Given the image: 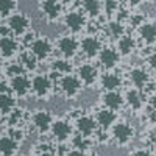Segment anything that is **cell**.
I'll list each match as a JSON object with an SVG mask.
<instances>
[{
    "mask_svg": "<svg viewBox=\"0 0 156 156\" xmlns=\"http://www.w3.org/2000/svg\"><path fill=\"white\" fill-rule=\"evenodd\" d=\"M89 19L84 16V12L81 9H70L62 16V25L69 33L78 34L86 30Z\"/></svg>",
    "mask_w": 156,
    "mask_h": 156,
    "instance_id": "cell-1",
    "label": "cell"
},
{
    "mask_svg": "<svg viewBox=\"0 0 156 156\" xmlns=\"http://www.w3.org/2000/svg\"><path fill=\"white\" fill-rule=\"evenodd\" d=\"M55 47L58 48L59 55L62 58L72 59L78 55V51H80V39H76V36L72 34V33L62 34L55 41Z\"/></svg>",
    "mask_w": 156,
    "mask_h": 156,
    "instance_id": "cell-2",
    "label": "cell"
},
{
    "mask_svg": "<svg viewBox=\"0 0 156 156\" xmlns=\"http://www.w3.org/2000/svg\"><path fill=\"white\" fill-rule=\"evenodd\" d=\"M6 25L9 27L12 36L22 37L25 33H28L31 30V19L25 14V12H14L6 19Z\"/></svg>",
    "mask_w": 156,
    "mask_h": 156,
    "instance_id": "cell-3",
    "label": "cell"
},
{
    "mask_svg": "<svg viewBox=\"0 0 156 156\" xmlns=\"http://www.w3.org/2000/svg\"><path fill=\"white\" fill-rule=\"evenodd\" d=\"M111 136L114 142L120 147H126L133 142L134 137V128L126 122H115L111 126Z\"/></svg>",
    "mask_w": 156,
    "mask_h": 156,
    "instance_id": "cell-4",
    "label": "cell"
},
{
    "mask_svg": "<svg viewBox=\"0 0 156 156\" xmlns=\"http://www.w3.org/2000/svg\"><path fill=\"white\" fill-rule=\"evenodd\" d=\"M53 86H55L53 81L45 73H37L31 78V94L34 98H39V100L48 98Z\"/></svg>",
    "mask_w": 156,
    "mask_h": 156,
    "instance_id": "cell-5",
    "label": "cell"
},
{
    "mask_svg": "<svg viewBox=\"0 0 156 156\" xmlns=\"http://www.w3.org/2000/svg\"><path fill=\"white\" fill-rule=\"evenodd\" d=\"M58 87L61 90V94L66 98H75L83 89V83L80 81V78L73 73L62 75L61 80L58 81Z\"/></svg>",
    "mask_w": 156,
    "mask_h": 156,
    "instance_id": "cell-6",
    "label": "cell"
},
{
    "mask_svg": "<svg viewBox=\"0 0 156 156\" xmlns=\"http://www.w3.org/2000/svg\"><path fill=\"white\" fill-rule=\"evenodd\" d=\"M39 11L47 22H56L64 16V5L59 0H41Z\"/></svg>",
    "mask_w": 156,
    "mask_h": 156,
    "instance_id": "cell-7",
    "label": "cell"
},
{
    "mask_svg": "<svg viewBox=\"0 0 156 156\" xmlns=\"http://www.w3.org/2000/svg\"><path fill=\"white\" fill-rule=\"evenodd\" d=\"M50 134L56 142L64 144L73 136V128L67 119H55L50 128Z\"/></svg>",
    "mask_w": 156,
    "mask_h": 156,
    "instance_id": "cell-8",
    "label": "cell"
},
{
    "mask_svg": "<svg viewBox=\"0 0 156 156\" xmlns=\"http://www.w3.org/2000/svg\"><path fill=\"white\" fill-rule=\"evenodd\" d=\"M101 48H103V42L97 34H87L83 39H80V51L87 59L97 58Z\"/></svg>",
    "mask_w": 156,
    "mask_h": 156,
    "instance_id": "cell-9",
    "label": "cell"
},
{
    "mask_svg": "<svg viewBox=\"0 0 156 156\" xmlns=\"http://www.w3.org/2000/svg\"><path fill=\"white\" fill-rule=\"evenodd\" d=\"M53 120H55L53 115H51V112L47 111V109H37L30 115V123L33 125V128L36 131H39L41 134L50 131Z\"/></svg>",
    "mask_w": 156,
    "mask_h": 156,
    "instance_id": "cell-10",
    "label": "cell"
},
{
    "mask_svg": "<svg viewBox=\"0 0 156 156\" xmlns=\"http://www.w3.org/2000/svg\"><path fill=\"white\" fill-rule=\"evenodd\" d=\"M28 50L41 61H45L50 58V55L53 53V44H51L50 39H47L45 36H37L34 41L31 42V45L28 47Z\"/></svg>",
    "mask_w": 156,
    "mask_h": 156,
    "instance_id": "cell-11",
    "label": "cell"
},
{
    "mask_svg": "<svg viewBox=\"0 0 156 156\" xmlns=\"http://www.w3.org/2000/svg\"><path fill=\"white\" fill-rule=\"evenodd\" d=\"M9 87L16 98H27L31 94V80L27 76V73L12 76L9 78Z\"/></svg>",
    "mask_w": 156,
    "mask_h": 156,
    "instance_id": "cell-12",
    "label": "cell"
},
{
    "mask_svg": "<svg viewBox=\"0 0 156 156\" xmlns=\"http://www.w3.org/2000/svg\"><path fill=\"white\" fill-rule=\"evenodd\" d=\"M20 48H22V44H20L19 37L12 36V34L0 37V56L2 58L11 59L16 55H20V51H22Z\"/></svg>",
    "mask_w": 156,
    "mask_h": 156,
    "instance_id": "cell-13",
    "label": "cell"
},
{
    "mask_svg": "<svg viewBox=\"0 0 156 156\" xmlns=\"http://www.w3.org/2000/svg\"><path fill=\"white\" fill-rule=\"evenodd\" d=\"M98 123L95 120V117H90V115H80L78 119L75 120V129L76 133H80L86 137H92L98 133Z\"/></svg>",
    "mask_w": 156,
    "mask_h": 156,
    "instance_id": "cell-14",
    "label": "cell"
},
{
    "mask_svg": "<svg viewBox=\"0 0 156 156\" xmlns=\"http://www.w3.org/2000/svg\"><path fill=\"white\" fill-rule=\"evenodd\" d=\"M98 62H100V66L103 69H106V70H111L114 69L117 64H119L120 61V53L117 51V48L114 47H109V45H103V48L100 50V53H98Z\"/></svg>",
    "mask_w": 156,
    "mask_h": 156,
    "instance_id": "cell-15",
    "label": "cell"
},
{
    "mask_svg": "<svg viewBox=\"0 0 156 156\" xmlns=\"http://www.w3.org/2000/svg\"><path fill=\"white\" fill-rule=\"evenodd\" d=\"M98 69L90 62H84L80 67L76 69V76L80 78V81L83 83V86H94L97 83V80H100L98 76Z\"/></svg>",
    "mask_w": 156,
    "mask_h": 156,
    "instance_id": "cell-16",
    "label": "cell"
},
{
    "mask_svg": "<svg viewBox=\"0 0 156 156\" xmlns=\"http://www.w3.org/2000/svg\"><path fill=\"white\" fill-rule=\"evenodd\" d=\"M80 9L89 20H98L103 12L101 0H80Z\"/></svg>",
    "mask_w": 156,
    "mask_h": 156,
    "instance_id": "cell-17",
    "label": "cell"
},
{
    "mask_svg": "<svg viewBox=\"0 0 156 156\" xmlns=\"http://www.w3.org/2000/svg\"><path fill=\"white\" fill-rule=\"evenodd\" d=\"M101 105L108 109L119 111L125 105V97L117 90H105V94L101 95Z\"/></svg>",
    "mask_w": 156,
    "mask_h": 156,
    "instance_id": "cell-18",
    "label": "cell"
},
{
    "mask_svg": "<svg viewBox=\"0 0 156 156\" xmlns=\"http://www.w3.org/2000/svg\"><path fill=\"white\" fill-rule=\"evenodd\" d=\"M128 78H129V81H131V84L136 89H144L150 83L148 72L144 67H133L131 70L128 72Z\"/></svg>",
    "mask_w": 156,
    "mask_h": 156,
    "instance_id": "cell-19",
    "label": "cell"
},
{
    "mask_svg": "<svg viewBox=\"0 0 156 156\" xmlns=\"http://www.w3.org/2000/svg\"><path fill=\"white\" fill-rule=\"evenodd\" d=\"M95 120H97V123H98V126H100L101 129H108V128H111V126L115 123V120H117L115 111L108 109V108L103 106L101 109H98V111L95 112Z\"/></svg>",
    "mask_w": 156,
    "mask_h": 156,
    "instance_id": "cell-20",
    "label": "cell"
},
{
    "mask_svg": "<svg viewBox=\"0 0 156 156\" xmlns=\"http://www.w3.org/2000/svg\"><path fill=\"white\" fill-rule=\"evenodd\" d=\"M19 144L14 137H11L8 133L0 136V156H14L19 151Z\"/></svg>",
    "mask_w": 156,
    "mask_h": 156,
    "instance_id": "cell-21",
    "label": "cell"
},
{
    "mask_svg": "<svg viewBox=\"0 0 156 156\" xmlns=\"http://www.w3.org/2000/svg\"><path fill=\"white\" fill-rule=\"evenodd\" d=\"M137 47V42L136 39L131 36V34H123L122 37L117 39V51L122 55V56H129L134 53V50Z\"/></svg>",
    "mask_w": 156,
    "mask_h": 156,
    "instance_id": "cell-22",
    "label": "cell"
},
{
    "mask_svg": "<svg viewBox=\"0 0 156 156\" xmlns=\"http://www.w3.org/2000/svg\"><path fill=\"white\" fill-rule=\"evenodd\" d=\"M139 37L142 42H145L148 45L156 42V22H144L137 28Z\"/></svg>",
    "mask_w": 156,
    "mask_h": 156,
    "instance_id": "cell-23",
    "label": "cell"
},
{
    "mask_svg": "<svg viewBox=\"0 0 156 156\" xmlns=\"http://www.w3.org/2000/svg\"><path fill=\"white\" fill-rule=\"evenodd\" d=\"M100 86L103 90H117L122 86V78L114 72H106L100 76Z\"/></svg>",
    "mask_w": 156,
    "mask_h": 156,
    "instance_id": "cell-24",
    "label": "cell"
},
{
    "mask_svg": "<svg viewBox=\"0 0 156 156\" xmlns=\"http://www.w3.org/2000/svg\"><path fill=\"white\" fill-rule=\"evenodd\" d=\"M125 103L133 111H140L144 108V95L139 89H128L125 94Z\"/></svg>",
    "mask_w": 156,
    "mask_h": 156,
    "instance_id": "cell-25",
    "label": "cell"
},
{
    "mask_svg": "<svg viewBox=\"0 0 156 156\" xmlns=\"http://www.w3.org/2000/svg\"><path fill=\"white\" fill-rule=\"evenodd\" d=\"M17 108V100L12 92H2L0 94V114L6 117L11 111Z\"/></svg>",
    "mask_w": 156,
    "mask_h": 156,
    "instance_id": "cell-26",
    "label": "cell"
},
{
    "mask_svg": "<svg viewBox=\"0 0 156 156\" xmlns=\"http://www.w3.org/2000/svg\"><path fill=\"white\" fill-rule=\"evenodd\" d=\"M19 62L23 66L25 72H36L37 67H39V59L31 53L28 48L20 51V55H19Z\"/></svg>",
    "mask_w": 156,
    "mask_h": 156,
    "instance_id": "cell-27",
    "label": "cell"
},
{
    "mask_svg": "<svg viewBox=\"0 0 156 156\" xmlns=\"http://www.w3.org/2000/svg\"><path fill=\"white\" fill-rule=\"evenodd\" d=\"M105 31L108 33L109 37L112 39H119L125 34L126 28H125V23L123 22H119L117 19H109V22L105 25Z\"/></svg>",
    "mask_w": 156,
    "mask_h": 156,
    "instance_id": "cell-28",
    "label": "cell"
},
{
    "mask_svg": "<svg viewBox=\"0 0 156 156\" xmlns=\"http://www.w3.org/2000/svg\"><path fill=\"white\" fill-rule=\"evenodd\" d=\"M5 119H6L8 126H20L22 128V125L27 122V111L17 106L14 111H11Z\"/></svg>",
    "mask_w": 156,
    "mask_h": 156,
    "instance_id": "cell-29",
    "label": "cell"
},
{
    "mask_svg": "<svg viewBox=\"0 0 156 156\" xmlns=\"http://www.w3.org/2000/svg\"><path fill=\"white\" fill-rule=\"evenodd\" d=\"M51 69L56 70L61 75H69L73 70V64L70 62V59L61 56V58H55L53 61H51Z\"/></svg>",
    "mask_w": 156,
    "mask_h": 156,
    "instance_id": "cell-30",
    "label": "cell"
},
{
    "mask_svg": "<svg viewBox=\"0 0 156 156\" xmlns=\"http://www.w3.org/2000/svg\"><path fill=\"white\" fill-rule=\"evenodd\" d=\"M70 144H72V148L81 150V151H90V147H92L90 137H86V136H83L80 133H76L75 136H72Z\"/></svg>",
    "mask_w": 156,
    "mask_h": 156,
    "instance_id": "cell-31",
    "label": "cell"
},
{
    "mask_svg": "<svg viewBox=\"0 0 156 156\" xmlns=\"http://www.w3.org/2000/svg\"><path fill=\"white\" fill-rule=\"evenodd\" d=\"M101 6H103V14L108 19H114L120 9V2L119 0H101Z\"/></svg>",
    "mask_w": 156,
    "mask_h": 156,
    "instance_id": "cell-32",
    "label": "cell"
},
{
    "mask_svg": "<svg viewBox=\"0 0 156 156\" xmlns=\"http://www.w3.org/2000/svg\"><path fill=\"white\" fill-rule=\"evenodd\" d=\"M17 2L16 0H0V19H8L16 12Z\"/></svg>",
    "mask_w": 156,
    "mask_h": 156,
    "instance_id": "cell-33",
    "label": "cell"
},
{
    "mask_svg": "<svg viewBox=\"0 0 156 156\" xmlns=\"http://www.w3.org/2000/svg\"><path fill=\"white\" fill-rule=\"evenodd\" d=\"M5 73H6L8 78H12V76H17V75H22V73H27V72H25L22 64L17 61V62H9L6 70H5Z\"/></svg>",
    "mask_w": 156,
    "mask_h": 156,
    "instance_id": "cell-34",
    "label": "cell"
},
{
    "mask_svg": "<svg viewBox=\"0 0 156 156\" xmlns=\"http://www.w3.org/2000/svg\"><path fill=\"white\" fill-rule=\"evenodd\" d=\"M147 62H148V66L153 72H156V51H153V53L147 58Z\"/></svg>",
    "mask_w": 156,
    "mask_h": 156,
    "instance_id": "cell-35",
    "label": "cell"
},
{
    "mask_svg": "<svg viewBox=\"0 0 156 156\" xmlns=\"http://www.w3.org/2000/svg\"><path fill=\"white\" fill-rule=\"evenodd\" d=\"M131 156H153V154H151V151L147 150V148H139V150H136Z\"/></svg>",
    "mask_w": 156,
    "mask_h": 156,
    "instance_id": "cell-36",
    "label": "cell"
},
{
    "mask_svg": "<svg viewBox=\"0 0 156 156\" xmlns=\"http://www.w3.org/2000/svg\"><path fill=\"white\" fill-rule=\"evenodd\" d=\"M144 0H125V3L128 5V6H131V8H134V6H139Z\"/></svg>",
    "mask_w": 156,
    "mask_h": 156,
    "instance_id": "cell-37",
    "label": "cell"
},
{
    "mask_svg": "<svg viewBox=\"0 0 156 156\" xmlns=\"http://www.w3.org/2000/svg\"><path fill=\"white\" fill-rule=\"evenodd\" d=\"M148 139H150V142H151V145H154V147H156V128H153L151 131H150Z\"/></svg>",
    "mask_w": 156,
    "mask_h": 156,
    "instance_id": "cell-38",
    "label": "cell"
},
{
    "mask_svg": "<svg viewBox=\"0 0 156 156\" xmlns=\"http://www.w3.org/2000/svg\"><path fill=\"white\" fill-rule=\"evenodd\" d=\"M150 106H151V109L156 112V94H153L151 98H150Z\"/></svg>",
    "mask_w": 156,
    "mask_h": 156,
    "instance_id": "cell-39",
    "label": "cell"
},
{
    "mask_svg": "<svg viewBox=\"0 0 156 156\" xmlns=\"http://www.w3.org/2000/svg\"><path fill=\"white\" fill-rule=\"evenodd\" d=\"M37 156H58L53 150H50V151H44V153H39Z\"/></svg>",
    "mask_w": 156,
    "mask_h": 156,
    "instance_id": "cell-40",
    "label": "cell"
},
{
    "mask_svg": "<svg viewBox=\"0 0 156 156\" xmlns=\"http://www.w3.org/2000/svg\"><path fill=\"white\" fill-rule=\"evenodd\" d=\"M59 2L62 3V5H70V3H73L75 0H59Z\"/></svg>",
    "mask_w": 156,
    "mask_h": 156,
    "instance_id": "cell-41",
    "label": "cell"
},
{
    "mask_svg": "<svg viewBox=\"0 0 156 156\" xmlns=\"http://www.w3.org/2000/svg\"><path fill=\"white\" fill-rule=\"evenodd\" d=\"M0 58H2V56H0Z\"/></svg>",
    "mask_w": 156,
    "mask_h": 156,
    "instance_id": "cell-42",
    "label": "cell"
}]
</instances>
